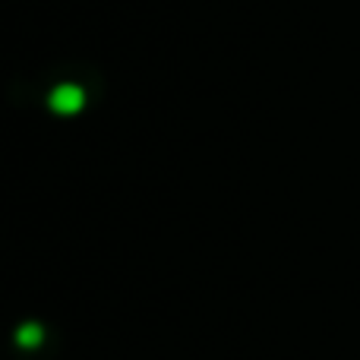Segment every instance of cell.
<instances>
[{"mask_svg":"<svg viewBox=\"0 0 360 360\" xmlns=\"http://www.w3.org/2000/svg\"><path fill=\"white\" fill-rule=\"evenodd\" d=\"M41 338H44V329L38 323H25V326H19L16 329V345L19 348H38Z\"/></svg>","mask_w":360,"mask_h":360,"instance_id":"cell-2","label":"cell"},{"mask_svg":"<svg viewBox=\"0 0 360 360\" xmlns=\"http://www.w3.org/2000/svg\"><path fill=\"white\" fill-rule=\"evenodd\" d=\"M48 105L54 114H76L86 105V92H82L79 86H73V82H63V86H57L54 92H51Z\"/></svg>","mask_w":360,"mask_h":360,"instance_id":"cell-1","label":"cell"}]
</instances>
